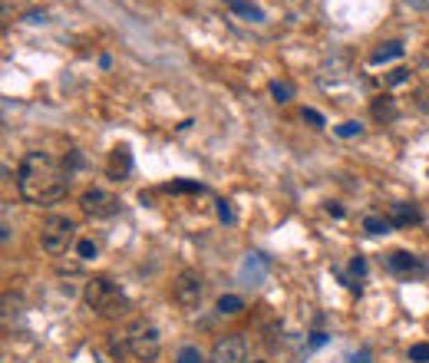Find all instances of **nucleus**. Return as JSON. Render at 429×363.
<instances>
[{
    "mask_svg": "<svg viewBox=\"0 0 429 363\" xmlns=\"http://www.w3.org/2000/svg\"><path fill=\"white\" fill-rule=\"evenodd\" d=\"M70 185V169L50 159L47 152H26L20 169H17V188L20 199L30 205H53L66 195Z\"/></svg>",
    "mask_w": 429,
    "mask_h": 363,
    "instance_id": "f257e3e1",
    "label": "nucleus"
},
{
    "mask_svg": "<svg viewBox=\"0 0 429 363\" xmlns=\"http://www.w3.org/2000/svg\"><path fill=\"white\" fill-rule=\"evenodd\" d=\"M83 301L100 314V317H123L129 311L126 294L116 288L109 277H89L86 288H83Z\"/></svg>",
    "mask_w": 429,
    "mask_h": 363,
    "instance_id": "f03ea898",
    "label": "nucleus"
},
{
    "mask_svg": "<svg viewBox=\"0 0 429 363\" xmlns=\"http://www.w3.org/2000/svg\"><path fill=\"white\" fill-rule=\"evenodd\" d=\"M40 245L47 254H66L76 245V222L66 215H47V222L40 228Z\"/></svg>",
    "mask_w": 429,
    "mask_h": 363,
    "instance_id": "7ed1b4c3",
    "label": "nucleus"
},
{
    "mask_svg": "<svg viewBox=\"0 0 429 363\" xmlns=\"http://www.w3.org/2000/svg\"><path fill=\"white\" fill-rule=\"evenodd\" d=\"M129 350L136 353L142 363H149L159 357V350H162V334H159V327L149 324V320H136V324L129 327Z\"/></svg>",
    "mask_w": 429,
    "mask_h": 363,
    "instance_id": "20e7f679",
    "label": "nucleus"
},
{
    "mask_svg": "<svg viewBox=\"0 0 429 363\" xmlns=\"http://www.w3.org/2000/svg\"><path fill=\"white\" fill-rule=\"evenodd\" d=\"M202 294H205V284H202V275H198V271H178L176 284H172V298H176L178 307L195 311V307L202 304Z\"/></svg>",
    "mask_w": 429,
    "mask_h": 363,
    "instance_id": "39448f33",
    "label": "nucleus"
},
{
    "mask_svg": "<svg viewBox=\"0 0 429 363\" xmlns=\"http://www.w3.org/2000/svg\"><path fill=\"white\" fill-rule=\"evenodd\" d=\"M79 208L89 215V218H113L119 212V199L109 195V192H102V188H86L83 195H79Z\"/></svg>",
    "mask_w": 429,
    "mask_h": 363,
    "instance_id": "423d86ee",
    "label": "nucleus"
},
{
    "mask_svg": "<svg viewBox=\"0 0 429 363\" xmlns=\"http://www.w3.org/2000/svg\"><path fill=\"white\" fill-rule=\"evenodd\" d=\"M244 337L241 334H225V337L214 340L212 347V363H244Z\"/></svg>",
    "mask_w": 429,
    "mask_h": 363,
    "instance_id": "0eeeda50",
    "label": "nucleus"
},
{
    "mask_svg": "<svg viewBox=\"0 0 429 363\" xmlns=\"http://www.w3.org/2000/svg\"><path fill=\"white\" fill-rule=\"evenodd\" d=\"M387 261H390V271H396L400 277H410V275L419 277L423 271H426V268H423V261H419L416 254H410V251H393Z\"/></svg>",
    "mask_w": 429,
    "mask_h": 363,
    "instance_id": "6e6552de",
    "label": "nucleus"
},
{
    "mask_svg": "<svg viewBox=\"0 0 429 363\" xmlns=\"http://www.w3.org/2000/svg\"><path fill=\"white\" fill-rule=\"evenodd\" d=\"M387 218H390V225H393V228H403V225H419V222H423V215H419L416 208H413V205H403V201H400V205H393Z\"/></svg>",
    "mask_w": 429,
    "mask_h": 363,
    "instance_id": "1a4fd4ad",
    "label": "nucleus"
},
{
    "mask_svg": "<svg viewBox=\"0 0 429 363\" xmlns=\"http://www.w3.org/2000/svg\"><path fill=\"white\" fill-rule=\"evenodd\" d=\"M403 56V43L400 40H390V43H380L377 50L370 53V63L380 66V63H390V60H400Z\"/></svg>",
    "mask_w": 429,
    "mask_h": 363,
    "instance_id": "9d476101",
    "label": "nucleus"
},
{
    "mask_svg": "<svg viewBox=\"0 0 429 363\" xmlns=\"http://www.w3.org/2000/svg\"><path fill=\"white\" fill-rule=\"evenodd\" d=\"M129 169H132V155H129V149H116L113 159H109V176L119 182V178L129 176Z\"/></svg>",
    "mask_w": 429,
    "mask_h": 363,
    "instance_id": "9b49d317",
    "label": "nucleus"
},
{
    "mask_svg": "<svg viewBox=\"0 0 429 363\" xmlns=\"http://www.w3.org/2000/svg\"><path fill=\"white\" fill-rule=\"evenodd\" d=\"M265 271H267L265 258H261V254H248V258H244V268H241V277H244V281L251 277V284H258V281L265 277Z\"/></svg>",
    "mask_w": 429,
    "mask_h": 363,
    "instance_id": "f8f14e48",
    "label": "nucleus"
},
{
    "mask_svg": "<svg viewBox=\"0 0 429 363\" xmlns=\"http://www.w3.org/2000/svg\"><path fill=\"white\" fill-rule=\"evenodd\" d=\"M396 116H400V109H396V102H393L390 96L373 100V119H377V123H393Z\"/></svg>",
    "mask_w": 429,
    "mask_h": 363,
    "instance_id": "ddd939ff",
    "label": "nucleus"
},
{
    "mask_svg": "<svg viewBox=\"0 0 429 363\" xmlns=\"http://www.w3.org/2000/svg\"><path fill=\"white\" fill-rule=\"evenodd\" d=\"M225 3L238 13V17H244V20H254V24H258V20H265V10H261V7H254L251 0H225Z\"/></svg>",
    "mask_w": 429,
    "mask_h": 363,
    "instance_id": "4468645a",
    "label": "nucleus"
},
{
    "mask_svg": "<svg viewBox=\"0 0 429 363\" xmlns=\"http://www.w3.org/2000/svg\"><path fill=\"white\" fill-rule=\"evenodd\" d=\"M214 311L221 314V317H235V314L244 311V301H241L238 294H221L218 304H214Z\"/></svg>",
    "mask_w": 429,
    "mask_h": 363,
    "instance_id": "2eb2a0df",
    "label": "nucleus"
},
{
    "mask_svg": "<svg viewBox=\"0 0 429 363\" xmlns=\"http://www.w3.org/2000/svg\"><path fill=\"white\" fill-rule=\"evenodd\" d=\"M390 218H383V215H366L364 218V231L366 235H387L390 231Z\"/></svg>",
    "mask_w": 429,
    "mask_h": 363,
    "instance_id": "dca6fc26",
    "label": "nucleus"
},
{
    "mask_svg": "<svg viewBox=\"0 0 429 363\" xmlns=\"http://www.w3.org/2000/svg\"><path fill=\"white\" fill-rule=\"evenodd\" d=\"M334 136H337V139H357V136H364V123H360V119H347V123L334 125Z\"/></svg>",
    "mask_w": 429,
    "mask_h": 363,
    "instance_id": "f3484780",
    "label": "nucleus"
},
{
    "mask_svg": "<svg viewBox=\"0 0 429 363\" xmlns=\"http://www.w3.org/2000/svg\"><path fill=\"white\" fill-rule=\"evenodd\" d=\"M271 96H274V102L284 106V102L294 100V86H290L288 79H274V83H271Z\"/></svg>",
    "mask_w": 429,
    "mask_h": 363,
    "instance_id": "a211bd4d",
    "label": "nucleus"
},
{
    "mask_svg": "<svg viewBox=\"0 0 429 363\" xmlns=\"http://www.w3.org/2000/svg\"><path fill=\"white\" fill-rule=\"evenodd\" d=\"M96 254H100V248H96V241H93V238H79V241H76V258H79V261H93Z\"/></svg>",
    "mask_w": 429,
    "mask_h": 363,
    "instance_id": "6ab92c4d",
    "label": "nucleus"
},
{
    "mask_svg": "<svg viewBox=\"0 0 429 363\" xmlns=\"http://www.w3.org/2000/svg\"><path fill=\"white\" fill-rule=\"evenodd\" d=\"M176 363H205V357L195 343H185V347L176 353Z\"/></svg>",
    "mask_w": 429,
    "mask_h": 363,
    "instance_id": "aec40b11",
    "label": "nucleus"
},
{
    "mask_svg": "<svg viewBox=\"0 0 429 363\" xmlns=\"http://www.w3.org/2000/svg\"><path fill=\"white\" fill-rule=\"evenodd\" d=\"M410 360L413 363H429V343H413V347H410Z\"/></svg>",
    "mask_w": 429,
    "mask_h": 363,
    "instance_id": "412c9836",
    "label": "nucleus"
},
{
    "mask_svg": "<svg viewBox=\"0 0 429 363\" xmlns=\"http://www.w3.org/2000/svg\"><path fill=\"white\" fill-rule=\"evenodd\" d=\"M218 218H221V222H225V225H231V222H235V212H231V201H218Z\"/></svg>",
    "mask_w": 429,
    "mask_h": 363,
    "instance_id": "4be33fe9",
    "label": "nucleus"
},
{
    "mask_svg": "<svg viewBox=\"0 0 429 363\" xmlns=\"http://www.w3.org/2000/svg\"><path fill=\"white\" fill-rule=\"evenodd\" d=\"M169 192H205V185H198V182H172Z\"/></svg>",
    "mask_w": 429,
    "mask_h": 363,
    "instance_id": "5701e85b",
    "label": "nucleus"
},
{
    "mask_svg": "<svg viewBox=\"0 0 429 363\" xmlns=\"http://www.w3.org/2000/svg\"><path fill=\"white\" fill-rule=\"evenodd\" d=\"M304 119H307V123H314L317 125V129H320V125H327V123H324V116H320V113H317V109H311V106H304Z\"/></svg>",
    "mask_w": 429,
    "mask_h": 363,
    "instance_id": "b1692460",
    "label": "nucleus"
},
{
    "mask_svg": "<svg viewBox=\"0 0 429 363\" xmlns=\"http://www.w3.org/2000/svg\"><path fill=\"white\" fill-rule=\"evenodd\" d=\"M406 79H410V70H393V73L387 76L390 86H400V83H406Z\"/></svg>",
    "mask_w": 429,
    "mask_h": 363,
    "instance_id": "393cba45",
    "label": "nucleus"
},
{
    "mask_svg": "<svg viewBox=\"0 0 429 363\" xmlns=\"http://www.w3.org/2000/svg\"><path fill=\"white\" fill-rule=\"evenodd\" d=\"M350 271H354L357 277H364V275H366V261L360 258V254H357V258H350Z\"/></svg>",
    "mask_w": 429,
    "mask_h": 363,
    "instance_id": "a878e982",
    "label": "nucleus"
},
{
    "mask_svg": "<svg viewBox=\"0 0 429 363\" xmlns=\"http://www.w3.org/2000/svg\"><path fill=\"white\" fill-rule=\"evenodd\" d=\"M370 360H373V350H370V347H360V353H354L350 363H370Z\"/></svg>",
    "mask_w": 429,
    "mask_h": 363,
    "instance_id": "bb28decb",
    "label": "nucleus"
},
{
    "mask_svg": "<svg viewBox=\"0 0 429 363\" xmlns=\"http://www.w3.org/2000/svg\"><path fill=\"white\" fill-rule=\"evenodd\" d=\"M403 3L406 7H413V10H423V13L429 10V0H403Z\"/></svg>",
    "mask_w": 429,
    "mask_h": 363,
    "instance_id": "cd10ccee",
    "label": "nucleus"
},
{
    "mask_svg": "<svg viewBox=\"0 0 429 363\" xmlns=\"http://www.w3.org/2000/svg\"><path fill=\"white\" fill-rule=\"evenodd\" d=\"M327 212L334 215V218H343V208L337 205V201H327Z\"/></svg>",
    "mask_w": 429,
    "mask_h": 363,
    "instance_id": "c85d7f7f",
    "label": "nucleus"
},
{
    "mask_svg": "<svg viewBox=\"0 0 429 363\" xmlns=\"http://www.w3.org/2000/svg\"><path fill=\"white\" fill-rule=\"evenodd\" d=\"M0 241H3V245L10 241V225H3V228H0Z\"/></svg>",
    "mask_w": 429,
    "mask_h": 363,
    "instance_id": "c756f323",
    "label": "nucleus"
},
{
    "mask_svg": "<svg viewBox=\"0 0 429 363\" xmlns=\"http://www.w3.org/2000/svg\"><path fill=\"white\" fill-rule=\"evenodd\" d=\"M324 340H327V334H314V340H311V347H320Z\"/></svg>",
    "mask_w": 429,
    "mask_h": 363,
    "instance_id": "7c9ffc66",
    "label": "nucleus"
},
{
    "mask_svg": "<svg viewBox=\"0 0 429 363\" xmlns=\"http://www.w3.org/2000/svg\"><path fill=\"white\" fill-rule=\"evenodd\" d=\"M251 363H265V360H251Z\"/></svg>",
    "mask_w": 429,
    "mask_h": 363,
    "instance_id": "2f4dec72",
    "label": "nucleus"
}]
</instances>
